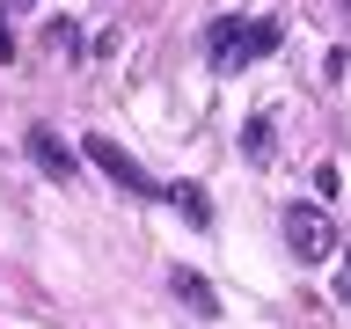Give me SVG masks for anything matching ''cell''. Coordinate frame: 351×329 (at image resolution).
I'll list each match as a JSON object with an SVG mask.
<instances>
[{"label":"cell","instance_id":"cell-10","mask_svg":"<svg viewBox=\"0 0 351 329\" xmlns=\"http://www.w3.org/2000/svg\"><path fill=\"white\" fill-rule=\"evenodd\" d=\"M337 293H344V300H351V249H344V278H337Z\"/></svg>","mask_w":351,"mask_h":329},{"label":"cell","instance_id":"cell-6","mask_svg":"<svg viewBox=\"0 0 351 329\" xmlns=\"http://www.w3.org/2000/svg\"><path fill=\"white\" fill-rule=\"evenodd\" d=\"M169 205L191 219V227H213V197L197 191V183H176V191H169Z\"/></svg>","mask_w":351,"mask_h":329},{"label":"cell","instance_id":"cell-3","mask_svg":"<svg viewBox=\"0 0 351 329\" xmlns=\"http://www.w3.org/2000/svg\"><path fill=\"white\" fill-rule=\"evenodd\" d=\"M81 154H88V161H95L103 175H110V183H125L132 197H154V191H161V183H154V175L139 169V161H132L125 147H117V139H103V132H95V139H81Z\"/></svg>","mask_w":351,"mask_h":329},{"label":"cell","instance_id":"cell-9","mask_svg":"<svg viewBox=\"0 0 351 329\" xmlns=\"http://www.w3.org/2000/svg\"><path fill=\"white\" fill-rule=\"evenodd\" d=\"M15 59V29H8V0H0V66Z\"/></svg>","mask_w":351,"mask_h":329},{"label":"cell","instance_id":"cell-5","mask_svg":"<svg viewBox=\"0 0 351 329\" xmlns=\"http://www.w3.org/2000/svg\"><path fill=\"white\" fill-rule=\"evenodd\" d=\"M169 293H176L183 307H191L197 322H213V315H219V293H213L205 278H197V271H176V278H169Z\"/></svg>","mask_w":351,"mask_h":329},{"label":"cell","instance_id":"cell-2","mask_svg":"<svg viewBox=\"0 0 351 329\" xmlns=\"http://www.w3.org/2000/svg\"><path fill=\"white\" fill-rule=\"evenodd\" d=\"M285 241H293L300 263H322V256H337V219L322 205H285Z\"/></svg>","mask_w":351,"mask_h":329},{"label":"cell","instance_id":"cell-8","mask_svg":"<svg viewBox=\"0 0 351 329\" xmlns=\"http://www.w3.org/2000/svg\"><path fill=\"white\" fill-rule=\"evenodd\" d=\"M44 44H51V51H66V59H73V51H81V29H73V22H44Z\"/></svg>","mask_w":351,"mask_h":329},{"label":"cell","instance_id":"cell-1","mask_svg":"<svg viewBox=\"0 0 351 329\" xmlns=\"http://www.w3.org/2000/svg\"><path fill=\"white\" fill-rule=\"evenodd\" d=\"M278 51V22L271 15H219L213 29H205V59L219 66V73H241V66H256V59H271Z\"/></svg>","mask_w":351,"mask_h":329},{"label":"cell","instance_id":"cell-4","mask_svg":"<svg viewBox=\"0 0 351 329\" xmlns=\"http://www.w3.org/2000/svg\"><path fill=\"white\" fill-rule=\"evenodd\" d=\"M22 147H29V161H37L51 183H73V175H81V154H66V139H59L51 125H29V139H22Z\"/></svg>","mask_w":351,"mask_h":329},{"label":"cell","instance_id":"cell-7","mask_svg":"<svg viewBox=\"0 0 351 329\" xmlns=\"http://www.w3.org/2000/svg\"><path fill=\"white\" fill-rule=\"evenodd\" d=\"M271 132H278V125H271V117L256 110V117L241 125V154H249V161H271Z\"/></svg>","mask_w":351,"mask_h":329}]
</instances>
